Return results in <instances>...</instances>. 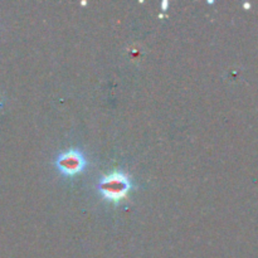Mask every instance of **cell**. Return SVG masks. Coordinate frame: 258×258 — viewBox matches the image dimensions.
<instances>
[{
    "instance_id": "1",
    "label": "cell",
    "mask_w": 258,
    "mask_h": 258,
    "mask_svg": "<svg viewBox=\"0 0 258 258\" xmlns=\"http://www.w3.org/2000/svg\"><path fill=\"white\" fill-rule=\"evenodd\" d=\"M131 186L133 184L127 174L122 171H113L101 179L98 183V190L107 201L118 202L127 196Z\"/></svg>"
},
{
    "instance_id": "3",
    "label": "cell",
    "mask_w": 258,
    "mask_h": 258,
    "mask_svg": "<svg viewBox=\"0 0 258 258\" xmlns=\"http://www.w3.org/2000/svg\"><path fill=\"white\" fill-rule=\"evenodd\" d=\"M166 7H168V2H164L163 3V8H164V9H165Z\"/></svg>"
},
{
    "instance_id": "2",
    "label": "cell",
    "mask_w": 258,
    "mask_h": 258,
    "mask_svg": "<svg viewBox=\"0 0 258 258\" xmlns=\"http://www.w3.org/2000/svg\"><path fill=\"white\" fill-rule=\"evenodd\" d=\"M85 155L82 151L77 149H70L67 151H63L55 159V168L59 170L60 174L66 176H73L82 173L83 169L86 168Z\"/></svg>"
}]
</instances>
